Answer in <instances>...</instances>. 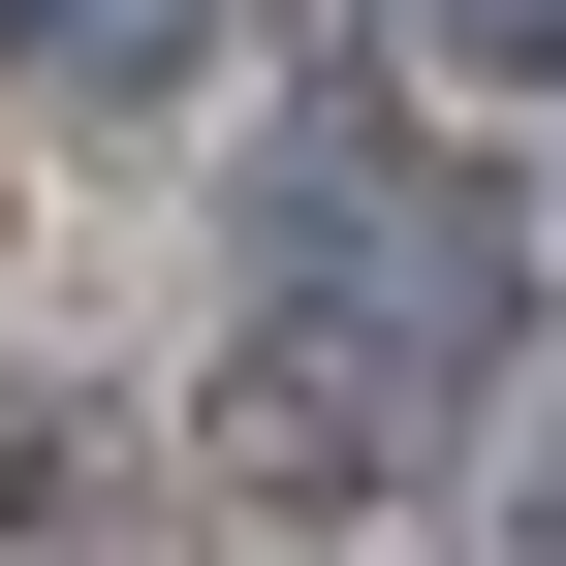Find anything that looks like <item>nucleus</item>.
Segmentation results:
<instances>
[{"label": "nucleus", "mask_w": 566, "mask_h": 566, "mask_svg": "<svg viewBox=\"0 0 566 566\" xmlns=\"http://www.w3.org/2000/svg\"><path fill=\"white\" fill-rule=\"evenodd\" d=\"M283 252H315V346L252 378V441H283V472H378L409 409L472 378V315H504V252H472L441 189L378 221V158H315V189H283Z\"/></svg>", "instance_id": "f257e3e1"}, {"label": "nucleus", "mask_w": 566, "mask_h": 566, "mask_svg": "<svg viewBox=\"0 0 566 566\" xmlns=\"http://www.w3.org/2000/svg\"><path fill=\"white\" fill-rule=\"evenodd\" d=\"M409 63H566V0H409Z\"/></svg>", "instance_id": "f03ea898"}, {"label": "nucleus", "mask_w": 566, "mask_h": 566, "mask_svg": "<svg viewBox=\"0 0 566 566\" xmlns=\"http://www.w3.org/2000/svg\"><path fill=\"white\" fill-rule=\"evenodd\" d=\"M32 32H63V63H158V32H189V0H32Z\"/></svg>", "instance_id": "7ed1b4c3"}]
</instances>
